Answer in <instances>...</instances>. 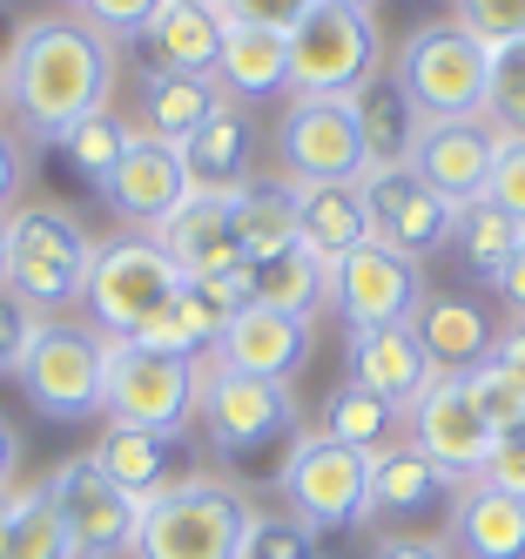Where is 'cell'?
<instances>
[{"label":"cell","mask_w":525,"mask_h":559,"mask_svg":"<svg viewBox=\"0 0 525 559\" xmlns=\"http://www.w3.org/2000/svg\"><path fill=\"white\" fill-rule=\"evenodd\" d=\"M108 350L115 337H102L95 324H74V317H40L27 350H21V391L40 418H95L102 391H108Z\"/></svg>","instance_id":"277c9868"},{"label":"cell","mask_w":525,"mask_h":559,"mask_svg":"<svg viewBox=\"0 0 525 559\" xmlns=\"http://www.w3.org/2000/svg\"><path fill=\"white\" fill-rule=\"evenodd\" d=\"M492 290H499V297H505V304H512V310L525 317V243L512 250V263L499 270V284H492Z\"/></svg>","instance_id":"681fc988"},{"label":"cell","mask_w":525,"mask_h":559,"mask_svg":"<svg viewBox=\"0 0 525 559\" xmlns=\"http://www.w3.org/2000/svg\"><path fill=\"white\" fill-rule=\"evenodd\" d=\"M223 34H229V21H223V14H202V8H162V14H155V27H148V41H155L162 68L216 74Z\"/></svg>","instance_id":"1f68e13d"},{"label":"cell","mask_w":525,"mask_h":559,"mask_svg":"<svg viewBox=\"0 0 525 559\" xmlns=\"http://www.w3.org/2000/svg\"><path fill=\"white\" fill-rule=\"evenodd\" d=\"M102 412H108V425L182 438L189 418H195V357H162V350H142V344H115Z\"/></svg>","instance_id":"30bf717a"},{"label":"cell","mask_w":525,"mask_h":559,"mask_svg":"<svg viewBox=\"0 0 525 559\" xmlns=\"http://www.w3.org/2000/svg\"><path fill=\"white\" fill-rule=\"evenodd\" d=\"M40 486H48V499H55V512H61L74 559H121V552H135L142 499L121 492L115 478L95 465V452L61 459L48 478H40Z\"/></svg>","instance_id":"8fae6325"},{"label":"cell","mask_w":525,"mask_h":559,"mask_svg":"<svg viewBox=\"0 0 525 559\" xmlns=\"http://www.w3.org/2000/svg\"><path fill=\"white\" fill-rule=\"evenodd\" d=\"M331 310L344 317V331L418 324V310H425V263L384 250L371 236V243H357L344 263H331Z\"/></svg>","instance_id":"7c38bea8"},{"label":"cell","mask_w":525,"mask_h":559,"mask_svg":"<svg viewBox=\"0 0 525 559\" xmlns=\"http://www.w3.org/2000/svg\"><path fill=\"white\" fill-rule=\"evenodd\" d=\"M485 61H492V48H478L465 27L431 21L397 48L391 82L411 95L425 122H458V115H485Z\"/></svg>","instance_id":"ba28073f"},{"label":"cell","mask_w":525,"mask_h":559,"mask_svg":"<svg viewBox=\"0 0 525 559\" xmlns=\"http://www.w3.org/2000/svg\"><path fill=\"white\" fill-rule=\"evenodd\" d=\"M95 236L61 203H27L8 216V290L34 317H61L88 297Z\"/></svg>","instance_id":"3957f363"},{"label":"cell","mask_w":525,"mask_h":559,"mask_svg":"<svg viewBox=\"0 0 525 559\" xmlns=\"http://www.w3.org/2000/svg\"><path fill=\"white\" fill-rule=\"evenodd\" d=\"M250 304L283 310V317H303V324H310V317L331 304V263H317L303 243L270 257V263H250Z\"/></svg>","instance_id":"f546056e"},{"label":"cell","mask_w":525,"mask_h":559,"mask_svg":"<svg viewBox=\"0 0 525 559\" xmlns=\"http://www.w3.org/2000/svg\"><path fill=\"white\" fill-rule=\"evenodd\" d=\"M350 102H357V129H363V169H411L418 135H425V115L411 108V95L391 74H371Z\"/></svg>","instance_id":"cb8c5ba5"},{"label":"cell","mask_w":525,"mask_h":559,"mask_svg":"<svg viewBox=\"0 0 525 559\" xmlns=\"http://www.w3.org/2000/svg\"><path fill=\"white\" fill-rule=\"evenodd\" d=\"M344 365H350V384L384 397L391 412H411L418 397L431 391V378H438L411 324H397V331H350L344 337Z\"/></svg>","instance_id":"ffe728a7"},{"label":"cell","mask_w":525,"mask_h":559,"mask_svg":"<svg viewBox=\"0 0 525 559\" xmlns=\"http://www.w3.org/2000/svg\"><path fill=\"white\" fill-rule=\"evenodd\" d=\"M0 290H8V223H0Z\"/></svg>","instance_id":"db71d44e"},{"label":"cell","mask_w":525,"mask_h":559,"mask_svg":"<svg viewBox=\"0 0 525 559\" xmlns=\"http://www.w3.org/2000/svg\"><path fill=\"white\" fill-rule=\"evenodd\" d=\"M14 472H21V438H14L8 418H0V492H14Z\"/></svg>","instance_id":"f907efd6"},{"label":"cell","mask_w":525,"mask_h":559,"mask_svg":"<svg viewBox=\"0 0 525 559\" xmlns=\"http://www.w3.org/2000/svg\"><path fill=\"white\" fill-rule=\"evenodd\" d=\"M135 129H142V122H129V115H115V108L88 115V122H74V129L61 135V155H68V169H74V176H88V182L102 189V182L121 169V155H129Z\"/></svg>","instance_id":"e575fe53"},{"label":"cell","mask_w":525,"mask_h":559,"mask_svg":"<svg viewBox=\"0 0 525 559\" xmlns=\"http://www.w3.org/2000/svg\"><path fill=\"white\" fill-rule=\"evenodd\" d=\"M34 324H40V317H34L14 290H0V378H14V371H21V350H27Z\"/></svg>","instance_id":"ee69618b"},{"label":"cell","mask_w":525,"mask_h":559,"mask_svg":"<svg viewBox=\"0 0 525 559\" xmlns=\"http://www.w3.org/2000/svg\"><path fill=\"white\" fill-rule=\"evenodd\" d=\"M492 365H499V371H505V378L525 391V317H518V324H512L499 344H492Z\"/></svg>","instance_id":"c3c4849f"},{"label":"cell","mask_w":525,"mask_h":559,"mask_svg":"<svg viewBox=\"0 0 525 559\" xmlns=\"http://www.w3.org/2000/svg\"><path fill=\"white\" fill-rule=\"evenodd\" d=\"M378 74V21L344 0H310L290 27V95L297 102H344Z\"/></svg>","instance_id":"8992f818"},{"label":"cell","mask_w":525,"mask_h":559,"mask_svg":"<svg viewBox=\"0 0 525 559\" xmlns=\"http://www.w3.org/2000/svg\"><path fill=\"white\" fill-rule=\"evenodd\" d=\"M155 243L169 250V263L189 276V284H210V276H236L242 263V236H236V210L229 195H189V203L155 229Z\"/></svg>","instance_id":"d6986e66"},{"label":"cell","mask_w":525,"mask_h":559,"mask_svg":"<svg viewBox=\"0 0 525 559\" xmlns=\"http://www.w3.org/2000/svg\"><path fill=\"white\" fill-rule=\"evenodd\" d=\"M0 559H74L68 526H61V512H55L48 486L21 492V506H14V533H8V552H0Z\"/></svg>","instance_id":"d590c367"},{"label":"cell","mask_w":525,"mask_h":559,"mask_svg":"<svg viewBox=\"0 0 525 559\" xmlns=\"http://www.w3.org/2000/svg\"><path fill=\"white\" fill-rule=\"evenodd\" d=\"M242 559H323V539L310 526H297L290 512H256L250 539H242Z\"/></svg>","instance_id":"f35d334b"},{"label":"cell","mask_w":525,"mask_h":559,"mask_svg":"<svg viewBox=\"0 0 525 559\" xmlns=\"http://www.w3.org/2000/svg\"><path fill=\"white\" fill-rule=\"evenodd\" d=\"M276 492H283L297 526H310L317 539L350 533L371 519V459L337 445V438H323V431H297L290 459L276 472Z\"/></svg>","instance_id":"5b68a950"},{"label":"cell","mask_w":525,"mask_h":559,"mask_svg":"<svg viewBox=\"0 0 525 559\" xmlns=\"http://www.w3.org/2000/svg\"><path fill=\"white\" fill-rule=\"evenodd\" d=\"M176 452L182 438H162V431H135V425H108L102 445H95V465L115 478L129 499H155L162 486H176Z\"/></svg>","instance_id":"83f0119b"},{"label":"cell","mask_w":525,"mask_h":559,"mask_svg":"<svg viewBox=\"0 0 525 559\" xmlns=\"http://www.w3.org/2000/svg\"><path fill=\"white\" fill-rule=\"evenodd\" d=\"M223 88L216 74H182V68H155L142 82V129L162 142H189L195 129H210L223 115Z\"/></svg>","instance_id":"484cf974"},{"label":"cell","mask_w":525,"mask_h":559,"mask_svg":"<svg viewBox=\"0 0 525 559\" xmlns=\"http://www.w3.org/2000/svg\"><path fill=\"white\" fill-rule=\"evenodd\" d=\"M344 8H363V14H371V8H378V0H344Z\"/></svg>","instance_id":"11a10c76"},{"label":"cell","mask_w":525,"mask_h":559,"mask_svg":"<svg viewBox=\"0 0 525 559\" xmlns=\"http://www.w3.org/2000/svg\"><path fill=\"white\" fill-rule=\"evenodd\" d=\"M195 418L210 452L223 459H250L276 438H297V397L290 384H263V378H236L195 357Z\"/></svg>","instance_id":"9c48e42d"},{"label":"cell","mask_w":525,"mask_h":559,"mask_svg":"<svg viewBox=\"0 0 525 559\" xmlns=\"http://www.w3.org/2000/svg\"><path fill=\"white\" fill-rule=\"evenodd\" d=\"M465 391L478 397V412H485V425L492 431H512V425H525V391L499 371V365H478L472 378H465Z\"/></svg>","instance_id":"ab89813d"},{"label":"cell","mask_w":525,"mask_h":559,"mask_svg":"<svg viewBox=\"0 0 525 559\" xmlns=\"http://www.w3.org/2000/svg\"><path fill=\"white\" fill-rule=\"evenodd\" d=\"M499 129L485 122V115H458V122H425L418 135V155L411 169L444 195V203H478L485 182H492V163H499Z\"/></svg>","instance_id":"ac0fdd59"},{"label":"cell","mask_w":525,"mask_h":559,"mask_svg":"<svg viewBox=\"0 0 525 559\" xmlns=\"http://www.w3.org/2000/svg\"><path fill=\"white\" fill-rule=\"evenodd\" d=\"M182 148V169H189V189L202 195H236V189H250V163H256V129H250V115L242 108H223L210 129H195Z\"/></svg>","instance_id":"d4e9b609"},{"label":"cell","mask_w":525,"mask_h":559,"mask_svg":"<svg viewBox=\"0 0 525 559\" xmlns=\"http://www.w3.org/2000/svg\"><path fill=\"white\" fill-rule=\"evenodd\" d=\"M189 169H182V148L176 142H162V135H148V129H135V142H129V155H121V169L102 182V203L129 223V229H162L182 203H189Z\"/></svg>","instance_id":"2e32d148"},{"label":"cell","mask_w":525,"mask_h":559,"mask_svg":"<svg viewBox=\"0 0 525 559\" xmlns=\"http://www.w3.org/2000/svg\"><path fill=\"white\" fill-rule=\"evenodd\" d=\"M162 14V0H81V21H88L95 34H148Z\"/></svg>","instance_id":"b9f144b4"},{"label":"cell","mask_w":525,"mask_h":559,"mask_svg":"<svg viewBox=\"0 0 525 559\" xmlns=\"http://www.w3.org/2000/svg\"><path fill=\"white\" fill-rule=\"evenodd\" d=\"M357 182H363V210H371V236L384 250L425 263V257H438L452 243L458 203H444L418 169H363Z\"/></svg>","instance_id":"5bb4252c"},{"label":"cell","mask_w":525,"mask_h":559,"mask_svg":"<svg viewBox=\"0 0 525 559\" xmlns=\"http://www.w3.org/2000/svg\"><path fill=\"white\" fill-rule=\"evenodd\" d=\"M418 344H425V357H431V371L438 378H472L478 365H492V317H485L472 297H458V290H438V297H425V310H418Z\"/></svg>","instance_id":"603a6c76"},{"label":"cell","mask_w":525,"mask_h":559,"mask_svg":"<svg viewBox=\"0 0 525 559\" xmlns=\"http://www.w3.org/2000/svg\"><path fill=\"white\" fill-rule=\"evenodd\" d=\"M14 506H21V492H0V552H8V533H14Z\"/></svg>","instance_id":"816d5d0a"},{"label":"cell","mask_w":525,"mask_h":559,"mask_svg":"<svg viewBox=\"0 0 525 559\" xmlns=\"http://www.w3.org/2000/svg\"><path fill=\"white\" fill-rule=\"evenodd\" d=\"M452 27H465L478 48L525 41V0H452Z\"/></svg>","instance_id":"74e56055"},{"label":"cell","mask_w":525,"mask_h":559,"mask_svg":"<svg viewBox=\"0 0 525 559\" xmlns=\"http://www.w3.org/2000/svg\"><path fill=\"white\" fill-rule=\"evenodd\" d=\"M444 499H452V478L438 465H425L411 445H378L371 452V512L411 519V512H431Z\"/></svg>","instance_id":"f1b7e54d"},{"label":"cell","mask_w":525,"mask_h":559,"mask_svg":"<svg viewBox=\"0 0 525 559\" xmlns=\"http://www.w3.org/2000/svg\"><path fill=\"white\" fill-rule=\"evenodd\" d=\"M310 14V0H223V21L229 27H270V34H290Z\"/></svg>","instance_id":"7bdbcfd3"},{"label":"cell","mask_w":525,"mask_h":559,"mask_svg":"<svg viewBox=\"0 0 525 559\" xmlns=\"http://www.w3.org/2000/svg\"><path fill=\"white\" fill-rule=\"evenodd\" d=\"M189 276L169 263V250L155 243V236H121V243H102L95 250V270H88V304L95 310V331L129 344L142 337V324H155L162 310L182 297Z\"/></svg>","instance_id":"52a82bcc"},{"label":"cell","mask_w":525,"mask_h":559,"mask_svg":"<svg viewBox=\"0 0 525 559\" xmlns=\"http://www.w3.org/2000/svg\"><path fill=\"white\" fill-rule=\"evenodd\" d=\"M0 115H8V82H0Z\"/></svg>","instance_id":"9f6ffc18"},{"label":"cell","mask_w":525,"mask_h":559,"mask_svg":"<svg viewBox=\"0 0 525 559\" xmlns=\"http://www.w3.org/2000/svg\"><path fill=\"white\" fill-rule=\"evenodd\" d=\"M216 371H236V378H263V384H297L303 365H310V324L303 317H283V310H236L216 350H210Z\"/></svg>","instance_id":"e0dca14e"},{"label":"cell","mask_w":525,"mask_h":559,"mask_svg":"<svg viewBox=\"0 0 525 559\" xmlns=\"http://www.w3.org/2000/svg\"><path fill=\"white\" fill-rule=\"evenodd\" d=\"M404 425H411L404 445H411L425 465H438L452 486H478L485 459H492V445H499V431L485 425V412L465 391V378H431V391L404 412Z\"/></svg>","instance_id":"4fadbf2b"},{"label":"cell","mask_w":525,"mask_h":559,"mask_svg":"<svg viewBox=\"0 0 525 559\" xmlns=\"http://www.w3.org/2000/svg\"><path fill=\"white\" fill-rule=\"evenodd\" d=\"M444 546L452 559H525V499L499 486H458L452 519H444Z\"/></svg>","instance_id":"44dd1931"},{"label":"cell","mask_w":525,"mask_h":559,"mask_svg":"<svg viewBox=\"0 0 525 559\" xmlns=\"http://www.w3.org/2000/svg\"><path fill=\"white\" fill-rule=\"evenodd\" d=\"M485 122L499 135H525V41H505L485 61Z\"/></svg>","instance_id":"8d00e7d4"},{"label":"cell","mask_w":525,"mask_h":559,"mask_svg":"<svg viewBox=\"0 0 525 559\" xmlns=\"http://www.w3.org/2000/svg\"><path fill=\"white\" fill-rule=\"evenodd\" d=\"M256 526V506L242 486L210 472H189L176 486L142 499L135 559H242V539Z\"/></svg>","instance_id":"7a4b0ae2"},{"label":"cell","mask_w":525,"mask_h":559,"mask_svg":"<svg viewBox=\"0 0 525 559\" xmlns=\"http://www.w3.org/2000/svg\"><path fill=\"white\" fill-rule=\"evenodd\" d=\"M21 182H27V155H21V142L0 129V223H8V210L21 203Z\"/></svg>","instance_id":"7dc6e473"},{"label":"cell","mask_w":525,"mask_h":559,"mask_svg":"<svg viewBox=\"0 0 525 559\" xmlns=\"http://www.w3.org/2000/svg\"><path fill=\"white\" fill-rule=\"evenodd\" d=\"M216 88L236 102H270L290 88V34L270 27H229L216 55Z\"/></svg>","instance_id":"4316f807"},{"label":"cell","mask_w":525,"mask_h":559,"mask_svg":"<svg viewBox=\"0 0 525 559\" xmlns=\"http://www.w3.org/2000/svg\"><path fill=\"white\" fill-rule=\"evenodd\" d=\"M397 418H404V412H391L384 397H371V391L350 384V378L323 397V438H337V445H350V452H363V459H371L378 445H391Z\"/></svg>","instance_id":"d6a6232c"},{"label":"cell","mask_w":525,"mask_h":559,"mask_svg":"<svg viewBox=\"0 0 525 559\" xmlns=\"http://www.w3.org/2000/svg\"><path fill=\"white\" fill-rule=\"evenodd\" d=\"M485 486H499V492L525 499V425L499 431V445H492V459H485Z\"/></svg>","instance_id":"f6af8a7d"},{"label":"cell","mask_w":525,"mask_h":559,"mask_svg":"<svg viewBox=\"0 0 525 559\" xmlns=\"http://www.w3.org/2000/svg\"><path fill=\"white\" fill-rule=\"evenodd\" d=\"M236 210V236H242V257L270 263L283 250H297V203H290V182H250L229 195Z\"/></svg>","instance_id":"4dcf8cb0"},{"label":"cell","mask_w":525,"mask_h":559,"mask_svg":"<svg viewBox=\"0 0 525 559\" xmlns=\"http://www.w3.org/2000/svg\"><path fill=\"white\" fill-rule=\"evenodd\" d=\"M290 203H297V243L317 263H344L357 243H371L363 182H290Z\"/></svg>","instance_id":"7402d4cb"},{"label":"cell","mask_w":525,"mask_h":559,"mask_svg":"<svg viewBox=\"0 0 525 559\" xmlns=\"http://www.w3.org/2000/svg\"><path fill=\"white\" fill-rule=\"evenodd\" d=\"M162 8H202V14H223V0H162Z\"/></svg>","instance_id":"f5cc1de1"},{"label":"cell","mask_w":525,"mask_h":559,"mask_svg":"<svg viewBox=\"0 0 525 559\" xmlns=\"http://www.w3.org/2000/svg\"><path fill=\"white\" fill-rule=\"evenodd\" d=\"M452 243H458V257H465V270L472 276H485V284H499V270L512 263V250L525 243V229L499 210V203H465L458 210V229H452Z\"/></svg>","instance_id":"836d02e7"},{"label":"cell","mask_w":525,"mask_h":559,"mask_svg":"<svg viewBox=\"0 0 525 559\" xmlns=\"http://www.w3.org/2000/svg\"><path fill=\"white\" fill-rule=\"evenodd\" d=\"M115 48L108 34H95L88 21H27L14 34L8 61H0V82H8V108L21 115V129L34 142H61L74 122L108 108L115 95Z\"/></svg>","instance_id":"6da1fadb"},{"label":"cell","mask_w":525,"mask_h":559,"mask_svg":"<svg viewBox=\"0 0 525 559\" xmlns=\"http://www.w3.org/2000/svg\"><path fill=\"white\" fill-rule=\"evenodd\" d=\"M485 203H499L525 229V135H505L499 142V163H492V182H485Z\"/></svg>","instance_id":"60d3db41"},{"label":"cell","mask_w":525,"mask_h":559,"mask_svg":"<svg viewBox=\"0 0 525 559\" xmlns=\"http://www.w3.org/2000/svg\"><path fill=\"white\" fill-rule=\"evenodd\" d=\"M363 559H452L444 539H425V533H391V539H371Z\"/></svg>","instance_id":"bcb514c9"},{"label":"cell","mask_w":525,"mask_h":559,"mask_svg":"<svg viewBox=\"0 0 525 559\" xmlns=\"http://www.w3.org/2000/svg\"><path fill=\"white\" fill-rule=\"evenodd\" d=\"M276 163L290 182H357L363 176V129L357 102H290L276 122Z\"/></svg>","instance_id":"9a60e30c"}]
</instances>
